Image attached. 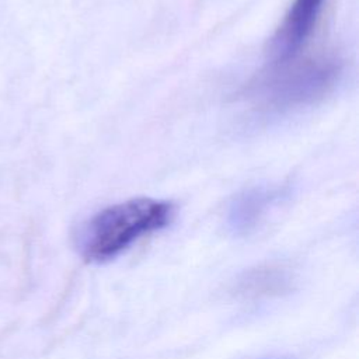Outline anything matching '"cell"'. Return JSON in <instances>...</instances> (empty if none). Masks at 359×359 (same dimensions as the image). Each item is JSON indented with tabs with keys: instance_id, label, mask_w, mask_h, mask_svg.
Instances as JSON below:
<instances>
[{
	"instance_id": "cell-1",
	"label": "cell",
	"mask_w": 359,
	"mask_h": 359,
	"mask_svg": "<svg viewBox=\"0 0 359 359\" xmlns=\"http://www.w3.org/2000/svg\"><path fill=\"white\" fill-rule=\"evenodd\" d=\"M342 67V60L334 53L268 62L251 80L245 95L259 111L287 112L327 95L339 81Z\"/></svg>"
},
{
	"instance_id": "cell-2",
	"label": "cell",
	"mask_w": 359,
	"mask_h": 359,
	"mask_svg": "<svg viewBox=\"0 0 359 359\" xmlns=\"http://www.w3.org/2000/svg\"><path fill=\"white\" fill-rule=\"evenodd\" d=\"M174 205L156 198H132L95 213L81 229L79 248L90 262H107L142 237L167 227Z\"/></svg>"
},
{
	"instance_id": "cell-3",
	"label": "cell",
	"mask_w": 359,
	"mask_h": 359,
	"mask_svg": "<svg viewBox=\"0 0 359 359\" xmlns=\"http://www.w3.org/2000/svg\"><path fill=\"white\" fill-rule=\"evenodd\" d=\"M327 0H293L268 46V62H282L302 55L314 34Z\"/></svg>"
},
{
	"instance_id": "cell-4",
	"label": "cell",
	"mask_w": 359,
	"mask_h": 359,
	"mask_svg": "<svg viewBox=\"0 0 359 359\" xmlns=\"http://www.w3.org/2000/svg\"><path fill=\"white\" fill-rule=\"evenodd\" d=\"M283 188L252 187L240 192L230 203L227 223L236 234H247L254 230L268 212L283 198Z\"/></svg>"
},
{
	"instance_id": "cell-5",
	"label": "cell",
	"mask_w": 359,
	"mask_h": 359,
	"mask_svg": "<svg viewBox=\"0 0 359 359\" xmlns=\"http://www.w3.org/2000/svg\"><path fill=\"white\" fill-rule=\"evenodd\" d=\"M285 282L286 280H285V276L282 275V272L278 269H273V268L262 269L258 273L255 272L248 279L250 290L258 292V293H268V292H275L278 289H282Z\"/></svg>"
}]
</instances>
